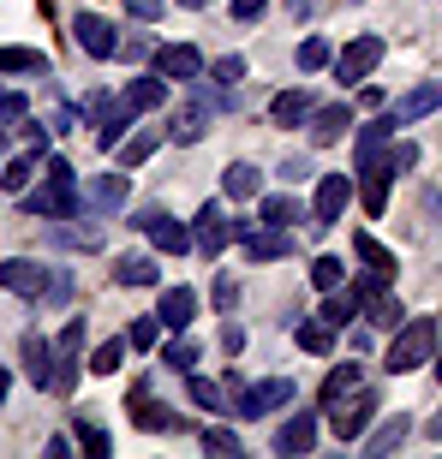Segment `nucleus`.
I'll return each mask as SVG.
<instances>
[{"label":"nucleus","instance_id":"obj_1","mask_svg":"<svg viewBox=\"0 0 442 459\" xmlns=\"http://www.w3.org/2000/svg\"><path fill=\"white\" fill-rule=\"evenodd\" d=\"M430 352H437V316H412V323L394 328V346H389V358H383V370L407 376V370H419V364H430Z\"/></svg>","mask_w":442,"mask_h":459},{"label":"nucleus","instance_id":"obj_2","mask_svg":"<svg viewBox=\"0 0 442 459\" xmlns=\"http://www.w3.org/2000/svg\"><path fill=\"white\" fill-rule=\"evenodd\" d=\"M78 209V179H72V161L54 155L49 161V186L24 191V215H72Z\"/></svg>","mask_w":442,"mask_h":459},{"label":"nucleus","instance_id":"obj_3","mask_svg":"<svg viewBox=\"0 0 442 459\" xmlns=\"http://www.w3.org/2000/svg\"><path fill=\"white\" fill-rule=\"evenodd\" d=\"M323 411H329V429H335L340 442H358V436H365V424L376 418V388H365V382H358V388H347L340 400H329Z\"/></svg>","mask_w":442,"mask_h":459},{"label":"nucleus","instance_id":"obj_4","mask_svg":"<svg viewBox=\"0 0 442 459\" xmlns=\"http://www.w3.org/2000/svg\"><path fill=\"white\" fill-rule=\"evenodd\" d=\"M293 400V382L287 376H270V382H252V388L234 394V411L239 418H270V411H281Z\"/></svg>","mask_w":442,"mask_h":459},{"label":"nucleus","instance_id":"obj_5","mask_svg":"<svg viewBox=\"0 0 442 459\" xmlns=\"http://www.w3.org/2000/svg\"><path fill=\"white\" fill-rule=\"evenodd\" d=\"M376 60H383V36H353V42L335 54V78L340 84H365L376 72Z\"/></svg>","mask_w":442,"mask_h":459},{"label":"nucleus","instance_id":"obj_6","mask_svg":"<svg viewBox=\"0 0 442 459\" xmlns=\"http://www.w3.org/2000/svg\"><path fill=\"white\" fill-rule=\"evenodd\" d=\"M347 204H353V179H347V173H323V179H317V197H311V221L335 227Z\"/></svg>","mask_w":442,"mask_h":459},{"label":"nucleus","instance_id":"obj_7","mask_svg":"<svg viewBox=\"0 0 442 459\" xmlns=\"http://www.w3.org/2000/svg\"><path fill=\"white\" fill-rule=\"evenodd\" d=\"M0 287L18 292V299H42V292H49V263H31V256H6V263H0Z\"/></svg>","mask_w":442,"mask_h":459},{"label":"nucleus","instance_id":"obj_8","mask_svg":"<svg viewBox=\"0 0 442 459\" xmlns=\"http://www.w3.org/2000/svg\"><path fill=\"white\" fill-rule=\"evenodd\" d=\"M216 96H209V90H198V96H191L186 108H180V114H173V126H168V137L173 143H198V137L209 132V119H216Z\"/></svg>","mask_w":442,"mask_h":459},{"label":"nucleus","instance_id":"obj_9","mask_svg":"<svg viewBox=\"0 0 442 459\" xmlns=\"http://www.w3.org/2000/svg\"><path fill=\"white\" fill-rule=\"evenodd\" d=\"M191 245L204 256H221L234 245V215H221V204H204L198 209V227H191Z\"/></svg>","mask_w":442,"mask_h":459},{"label":"nucleus","instance_id":"obj_10","mask_svg":"<svg viewBox=\"0 0 442 459\" xmlns=\"http://www.w3.org/2000/svg\"><path fill=\"white\" fill-rule=\"evenodd\" d=\"M155 72L173 78V84H198L209 66H204V54L191 48V42H168V48H155Z\"/></svg>","mask_w":442,"mask_h":459},{"label":"nucleus","instance_id":"obj_11","mask_svg":"<svg viewBox=\"0 0 442 459\" xmlns=\"http://www.w3.org/2000/svg\"><path fill=\"white\" fill-rule=\"evenodd\" d=\"M72 36H78V48H84L90 60H114V54H119L114 24H108V18H96V13H78V18H72Z\"/></svg>","mask_w":442,"mask_h":459},{"label":"nucleus","instance_id":"obj_12","mask_svg":"<svg viewBox=\"0 0 442 459\" xmlns=\"http://www.w3.org/2000/svg\"><path fill=\"white\" fill-rule=\"evenodd\" d=\"M126 191H132V173H96L90 186H78V209H119L126 204Z\"/></svg>","mask_w":442,"mask_h":459},{"label":"nucleus","instance_id":"obj_13","mask_svg":"<svg viewBox=\"0 0 442 459\" xmlns=\"http://www.w3.org/2000/svg\"><path fill=\"white\" fill-rule=\"evenodd\" d=\"M270 447L281 459H299V454H311L317 447V411H299V418H287V424L270 436Z\"/></svg>","mask_w":442,"mask_h":459},{"label":"nucleus","instance_id":"obj_14","mask_svg":"<svg viewBox=\"0 0 442 459\" xmlns=\"http://www.w3.org/2000/svg\"><path fill=\"white\" fill-rule=\"evenodd\" d=\"M191 316H198V292H191V287H168V292H162V305H155V323L168 328V334H186Z\"/></svg>","mask_w":442,"mask_h":459},{"label":"nucleus","instance_id":"obj_15","mask_svg":"<svg viewBox=\"0 0 442 459\" xmlns=\"http://www.w3.org/2000/svg\"><path fill=\"white\" fill-rule=\"evenodd\" d=\"M119 102L132 108V114H155V108L168 102V78H162V72H144V78H126V90H119Z\"/></svg>","mask_w":442,"mask_h":459},{"label":"nucleus","instance_id":"obj_16","mask_svg":"<svg viewBox=\"0 0 442 459\" xmlns=\"http://www.w3.org/2000/svg\"><path fill=\"white\" fill-rule=\"evenodd\" d=\"M239 245H245V256H252V263H275V256L293 251V233H287V227H252Z\"/></svg>","mask_w":442,"mask_h":459},{"label":"nucleus","instance_id":"obj_17","mask_svg":"<svg viewBox=\"0 0 442 459\" xmlns=\"http://www.w3.org/2000/svg\"><path fill=\"white\" fill-rule=\"evenodd\" d=\"M311 114H317V96L311 90H281L270 102V126H311Z\"/></svg>","mask_w":442,"mask_h":459},{"label":"nucleus","instance_id":"obj_18","mask_svg":"<svg viewBox=\"0 0 442 459\" xmlns=\"http://www.w3.org/2000/svg\"><path fill=\"white\" fill-rule=\"evenodd\" d=\"M18 352H24V370H31V388H49V382H54V346L42 341V334H24V346H18Z\"/></svg>","mask_w":442,"mask_h":459},{"label":"nucleus","instance_id":"obj_19","mask_svg":"<svg viewBox=\"0 0 442 459\" xmlns=\"http://www.w3.org/2000/svg\"><path fill=\"white\" fill-rule=\"evenodd\" d=\"M347 126H353V108H340V102H329V108H317V114H311V137H317L323 150L347 137Z\"/></svg>","mask_w":442,"mask_h":459},{"label":"nucleus","instance_id":"obj_20","mask_svg":"<svg viewBox=\"0 0 442 459\" xmlns=\"http://www.w3.org/2000/svg\"><path fill=\"white\" fill-rule=\"evenodd\" d=\"M221 191H227L234 204H252V197H263V173H257L252 161H234V168L221 173Z\"/></svg>","mask_w":442,"mask_h":459},{"label":"nucleus","instance_id":"obj_21","mask_svg":"<svg viewBox=\"0 0 442 459\" xmlns=\"http://www.w3.org/2000/svg\"><path fill=\"white\" fill-rule=\"evenodd\" d=\"M407 436H412V418L401 411V418H389L383 429H371V436H365V459H383V454H394V447L407 442Z\"/></svg>","mask_w":442,"mask_h":459},{"label":"nucleus","instance_id":"obj_22","mask_svg":"<svg viewBox=\"0 0 442 459\" xmlns=\"http://www.w3.org/2000/svg\"><path fill=\"white\" fill-rule=\"evenodd\" d=\"M36 168H42V150H31V143H24V150H18L13 161L0 168V186H6V191H31Z\"/></svg>","mask_w":442,"mask_h":459},{"label":"nucleus","instance_id":"obj_23","mask_svg":"<svg viewBox=\"0 0 442 459\" xmlns=\"http://www.w3.org/2000/svg\"><path fill=\"white\" fill-rule=\"evenodd\" d=\"M132 424H137V429H173L180 418H173V406H162V400H150V394L137 388V394H132Z\"/></svg>","mask_w":442,"mask_h":459},{"label":"nucleus","instance_id":"obj_24","mask_svg":"<svg viewBox=\"0 0 442 459\" xmlns=\"http://www.w3.org/2000/svg\"><path fill=\"white\" fill-rule=\"evenodd\" d=\"M162 269H155V256H119L114 263V287H155Z\"/></svg>","mask_w":442,"mask_h":459},{"label":"nucleus","instance_id":"obj_25","mask_svg":"<svg viewBox=\"0 0 442 459\" xmlns=\"http://www.w3.org/2000/svg\"><path fill=\"white\" fill-rule=\"evenodd\" d=\"M437 108H442V84H419V90H407V96H401V108H394V114H401V126H412V119L437 114Z\"/></svg>","mask_w":442,"mask_h":459},{"label":"nucleus","instance_id":"obj_26","mask_svg":"<svg viewBox=\"0 0 442 459\" xmlns=\"http://www.w3.org/2000/svg\"><path fill=\"white\" fill-rule=\"evenodd\" d=\"M257 221H263V227H299V221H305V209L275 191V197H257Z\"/></svg>","mask_w":442,"mask_h":459},{"label":"nucleus","instance_id":"obj_27","mask_svg":"<svg viewBox=\"0 0 442 459\" xmlns=\"http://www.w3.org/2000/svg\"><path fill=\"white\" fill-rule=\"evenodd\" d=\"M144 233L155 238V251H173V256H180V251H191V227L168 221V215H162V209H155V221L144 227Z\"/></svg>","mask_w":442,"mask_h":459},{"label":"nucleus","instance_id":"obj_28","mask_svg":"<svg viewBox=\"0 0 442 459\" xmlns=\"http://www.w3.org/2000/svg\"><path fill=\"white\" fill-rule=\"evenodd\" d=\"M353 251H358V263H365V274H376V281H394V256L383 251L371 233H358V238H353Z\"/></svg>","mask_w":442,"mask_h":459},{"label":"nucleus","instance_id":"obj_29","mask_svg":"<svg viewBox=\"0 0 442 459\" xmlns=\"http://www.w3.org/2000/svg\"><path fill=\"white\" fill-rule=\"evenodd\" d=\"M358 310H365V299H358V292H329L317 316H323L329 328H353V316H358Z\"/></svg>","mask_w":442,"mask_h":459},{"label":"nucleus","instance_id":"obj_30","mask_svg":"<svg viewBox=\"0 0 442 459\" xmlns=\"http://www.w3.org/2000/svg\"><path fill=\"white\" fill-rule=\"evenodd\" d=\"M394 126H401V114H376V119H365V132H358V155H376L383 143L394 137Z\"/></svg>","mask_w":442,"mask_h":459},{"label":"nucleus","instance_id":"obj_31","mask_svg":"<svg viewBox=\"0 0 442 459\" xmlns=\"http://www.w3.org/2000/svg\"><path fill=\"white\" fill-rule=\"evenodd\" d=\"M335 334H340V328H329L323 316H317V323H299V328H293V341L305 346V352H317V358L335 352Z\"/></svg>","mask_w":442,"mask_h":459},{"label":"nucleus","instance_id":"obj_32","mask_svg":"<svg viewBox=\"0 0 442 459\" xmlns=\"http://www.w3.org/2000/svg\"><path fill=\"white\" fill-rule=\"evenodd\" d=\"M155 143H162V132H155V126H144V132H137L132 143L119 150V168H126V173H132V168H144V161L155 155Z\"/></svg>","mask_w":442,"mask_h":459},{"label":"nucleus","instance_id":"obj_33","mask_svg":"<svg viewBox=\"0 0 442 459\" xmlns=\"http://www.w3.org/2000/svg\"><path fill=\"white\" fill-rule=\"evenodd\" d=\"M0 72H36V78H49V54H36V48H0Z\"/></svg>","mask_w":442,"mask_h":459},{"label":"nucleus","instance_id":"obj_34","mask_svg":"<svg viewBox=\"0 0 442 459\" xmlns=\"http://www.w3.org/2000/svg\"><path fill=\"white\" fill-rule=\"evenodd\" d=\"M365 316H371V328H401V323H407V316H401V305L389 299V287L365 299Z\"/></svg>","mask_w":442,"mask_h":459},{"label":"nucleus","instance_id":"obj_35","mask_svg":"<svg viewBox=\"0 0 442 459\" xmlns=\"http://www.w3.org/2000/svg\"><path fill=\"white\" fill-rule=\"evenodd\" d=\"M358 382H365V364H335V370L323 376V406H329V400H340L347 388H358Z\"/></svg>","mask_w":442,"mask_h":459},{"label":"nucleus","instance_id":"obj_36","mask_svg":"<svg viewBox=\"0 0 442 459\" xmlns=\"http://www.w3.org/2000/svg\"><path fill=\"white\" fill-rule=\"evenodd\" d=\"M293 60H299V72H323V66H335V48H329L323 36H305Z\"/></svg>","mask_w":442,"mask_h":459},{"label":"nucleus","instance_id":"obj_37","mask_svg":"<svg viewBox=\"0 0 442 459\" xmlns=\"http://www.w3.org/2000/svg\"><path fill=\"white\" fill-rule=\"evenodd\" d=\"M119 358H126V334H114V341L96 346V352H90V370H96V376H114V370H119Z\"/></svg>","mask_w":442,"mask_h":459},{"label":"nucleus","instance_id":"obj_38","mask_svg":"<svg viewBox=\"0 0 442 459\" xmlns=\"http://www.w3.org/2000/svg\"><path fill=\"white\" fill-rule=\"evenodd\" d=\"M340 274H347V263H340V256H317V263H311V287H317V292H335Z\"/></svg>","mask_w":442,"mask_h":459},{"label":"nucleus","instance_id":"obj_39","mask_svg":"<svg viewBox=\"0 0 442 459\" xmlns=\"http://www.w3.org/2000/svg\"><path fill=\"white\" fill-rule=\"evenodd\" d=\"M162 364L191 376V364H198V341H186V334H180V341H168V346H162Z\"/></svg>","mask_w":442,"mask_h":459},{"label":"nucleus","instance_id":"obj_40","mask_svg":"<svg viewBox=\"0 0 442 459\" xmlns=\"http://www.w3.org/2000/svg\"><path fill=\"white\" fill-rule=\"evenodd\" d=\"M186 394H191V406L221 411V382H209V376H191V382H186Z\"/></svg>","mask_w":442,"mask_h":459},{"label":"nucleus","instance_id":"obj_41","mask_svg":"<svg viewBox=\"0 0 442 459\" xmlns=\"http://www.w3.org/2000/svg\"><path fill=\"white\" fill-rule=\"evenodd\" d=\"M155 334H162V323H155V316H137V323L126 328V346H132V352H150Z\"/></svg>","mask_w":442,"mask_h":459},{"label":"nucleus","instance_id":"obj_42","mask_svg":"<svg viewBox=\"0 0 442 459\" xmlns=\"http://www.w3.org/2000/svg\"><path fill=\"white\" fill-rule=\"evenodd\" d=\"M204 454H216V459H234L239 454V436H234V429H204Z\"/></svg>","mask_w":442,"mask_h":459},{"label":"nucleus","instance_id":"obj_43","mask_svg":"<svg viewBox=\"0 0 442 459\" xmlns=\"http://www.w3.org/2000/svg\"><path fill=\"white\" fill-rule=\"evenodd\" d=\"M209 78H216L221 90H227V84H239V78H245V54H221L216 66H209Z\"/></svg>","mask_w":442,"mask_h":459},{"label":"nucleus","instance_id":"obj_44","mask_svg":"<svg viewBox=\"0 0 442 459\" xmlns=\"http://www.w3.org/2000/svg\"><path fill=\"white\" fill-rule=\"evenodd\" d=\"M78 119H84V102H60L49 114V132H78Z\"/></svg>","mask_w":442,"mask_h":459},{"label":"nucleus","instance_id":"obj_45","mask_svg":"<svg viewBox=\"0 0 442 459\" xmlns=\"http://www.w3.org/2000/svg\"><path fill=\"white\" fill-rule=\"evenodd\" d=\"M49 305H66L72 299V269H49V292H42Z\"/></svg>","mask_w":442,"mask_h":459},{"label":"nucleus","instance_id":"obj_46","mask_svg":"<svg viewBox=\"0 0 442 459\" xmlns=\"http://www.w3.org/2000/svg\"><path fill=\"white\" fill-rule=\"evenodd\" d=\"M54 352H84V316H72V323L60 328V341H54Z\"/></svg>","mask_w":442,"mask_h":459},{"label":"nucleus","instance_id":"obj_47","mask_svg":"<svg viewBox=\"0 0 442 459\" xmlns=\"http://www.w3.org/2000/svg\"><path fill=\"white\" fill-rule=\"evenodd\" d=\"M24 114H31V96H0V132H6V126H18Z\"/></svg>","mask_w":442,"mask_h":459},{"label":"nucleus","instance_id":"obj_48","mask_svg":"<svg viewBox=\"0 0 442 459\" xmlns=\"http://www.w3.org/2000/svg\"><path fill=\"white\" fill-rule=\"evenodd\" d=\"M389 168L394 173H412V168H419V143H394V150H389Z\"/></svg>","mask_w":442,"mask_h":459},{"label":"nucleus","instance_id":"obj_49","mask_svg":"<svg viewBox=\"0 0 442 459\" xmlns=\"http://www.w3.org/2000/svg\"><path fill=\"white\" fill-rule=\"evenodd\" d=\"M126 13H132L137 24H155V18H162V0H126Z\"/></svg>","mask_w":442,"mask_h":459},{"label":"nucleus","instance_id":"obj_50","mask_svg":"<svg viewBox=\"0 0 442 459\" xmlns=\"http://www.w3.org/2000/svg\"><path fill=\"white\" fill-rule=\"evenodd\" d=\"M270 13V0H234V18L239 24H252V18H263Z\"/></svg>","mask_w":442,"mask_h":459},{"label":"nucleus","instance_id":"obj_51","mask_svg":"<svg viewBox=\"0 0 442 459\" xmlns=\"http://www.w3.org/2000/svg\"><path fill=\"white\" fill-rule=\"evenodd\" d=\"M281 179H311V161L305 155H287V161H281Z\"/></svg>","mask_w":442,"mask_h":459},{"label":"nucleus","instance_id":"obj_52","mask_svg":"<svg viewBox=\"0 0 442 459\" xmlns=\"http://www.w3.org/2000/svg\"><path fill=\"white\" fill-rule=\"evenodd\" d=\"M78 436H84V447H90V454H96V459L108 454V436H102V429H96V424H84V429H78Z\"/></svg>","mask_w":442,"mask_h":459},{"label":"nucleus","instance_id":"obj_53","mask_svg":"<svg viewBox=\"0 0 442 459\" xmlns=\"http://www.w3.org/2000/svg\"><path fill=\"white\" fill-rule=\"evenodd\" d=\"M119 54H126V60H144V54H150V36H126Z\"/></svg>","mask_w":442,"mask_h":459},{"label":"nucleus","instance_id":"obj_54","mask_svg":"<svg viewBox=\"0 0 442 459\" xmlns=\"http://www.w3.org/2000/svg\"><path fill=\"white\" fill-rule=\"evenodd\" d=\"M234 299H239L234 281H216V305H221V310H234Z\"/></svg>","mask_w":442,"mask_h":459},{"label":"nucleus","instance_id":"obj_55","mask_svg":"<svg viewBox=\"0 0 442 459\" xmlns=\"http://www.w3.org/2000/svg\"><path fill=\"white\" fill-rule=\"evenodd\" d=\"M221 346H227V352H239V346H245V334H239V323H227V328H221Z\"/></svg>","mask_w":442,"mask_h":459},{"label":"nucleus","instance_id":"obj_56","mask_svg":"<svg viewBox=\"0 0 442 459\" xmlns=\"http://www.w3.org/2000/svg\"><path fill=\"white\" fill-rule=\"evenodd\" d=\"M6 394H13V376L0 370V406H6Z\"/></svg>","mask_w":442,"mask_h":459},{"label":"nucleus","instance_id":"obj_57","mask_svg":"<svg viewBox=\"0 0 442 459\" xmlns=\"http://www.w3.org/2000/svg\"><path fill=\"white\" fill-rule=\"evenodd\" d=\"M430 370H437V376H442V352H430Z\"/></svg>","mask_w":442,"mask_h":459},{"label":"nucleus","instance_id":"obj_58","mask_svg":"<svg viewBox=\"0 0 442 459\" xmlns=\"http://www.w3.org/2000/svg\"><path fill=\"white\" fill-rule=\"evenodd\" d=\"M430 436H437V442H442V418H437V424H430Z\"/></svg>","mask_w":442,"mask_h":459},{"label":"nucleus","instance_id":"obj_59","mask_svg":"<svg viewBox=\"0 0 442 459\" xmlns=\"http://www.w3.org/2000/svg\"><path fill=\"white\" fill-rule=\"evenodd\" d=\"M180 6H209V0H180Z\"/></svg>","mask_w":442,"mask_h":459}]
</instances>
